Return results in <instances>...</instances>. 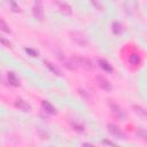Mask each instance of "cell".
<instances>
[{"label": "cell", "mask_w": 147, "mask_h": 147, "mask_svg": "<svg viewBox=\"0 0 147 147\" xmlns=\"http://www.w3.org/2000/svg\"><path fill=\"white\" fill-rule=\"evenodd\" d=\"M74 61H75V63H76V64L82 65L84 69H86V70H88V71L94 70V68H95L94 63H93V62H92L90 59H86V57H80V56H77V57H75V59H74Z\"/></svg>", "instance_id": "1"}, {"label": "cell", "mask_w": 147, "mask_h": 147, "mask_svg": "<svg viewBox=\"0 0 147 147\" xmlns=\"http://www.w3.org/2000/svg\"><path fill=\"white\" fill-rule=\"evenodd\" d=\"M32 14L36 20H38V21L44 20V9H42V5L40 1H36L34 6L32 7Z\"/></svg>", "instance_id": "2"}, {"label": "cell", "mask_w": 147, "mask_h": 147, "mask_svg": "<svg viewBox=\"0 0 147 147\" xmlns=\"http://www.w3.org/2000/svg\"><path fill=\"white\" fill-rule=\"evenodd\" d=\"M57 57L60 59V61L63 63V65L65 67V68H68L69 70H75L76 69V63H75V61L74 60H70V59H68L64 54H62V53H57Z\"/></svg>", "instance_id": "3"}, {"label": "cell", "mask_w": 147, "mask_h": 147, "mask_svg": "<svg viewBox=\"0 0 147 147\" xmlns=\"http://www.w3.org/2000/svg\"><path fill=\"white\" fill-rule=\"evenodd\" d=\"M71 39L77 45H79V46H83V47H86L87 46V39L80 32H74V33H71Z\"/></svg>", "instance_id": "4"}, {"label": "cell", "mask_w": 147, "mask_h": 147, "mask_svg": "<svg viewBox=\"0 0 147 147\" xmlns=\"http://www.w3.org/2000/svg\"><path fill=\"white\" fill-rule=\"evenodd\" d=\"M109 107H110V110H111V113L118 118V119H121V121H124V118H125V114H124V111H123V109L119 107V106H117L116 103H113V102H109Z\"/></svg>", "instance_id": "5"}, {"label": "cell", "mask_w": 147, "mask_h": 147, "mask_svg": "<svg viewBox=\"0 0 147 147\" xmlns=\"http://www.w3.org/2000/svg\"><path fill=\"white\" fill-rule=\"evenodd\" d=\"M96 83H98V85H99L102 90H105V91H110V90H111V84H110L105 77H102V76H98V77H96Z\"/></svg>", "instance_id": "6"}, {"label": "cell", "mask_w": 147, "mask_h": 147, "mask_svg": "<svg viewBox=\"0 0 147 147\" xmlns=\"http://www.w3.org/2000/svg\"><path fill=\"white\" fill-rule=\"evenodd\" d=\"M108 130H109V132L111 133V134H114V136H116V137H118V138H122V139H125V134L116 126V125H114V124H109L108 125Z\"/></svg>", "instance_id": "7"}, {"label": "cell", "mask_w": 147, "mask_h": 147, "mask_svg": "<svg viewBox=\"0 0 147 147\" xmlns=\"http://www.w3.org/2000/svg\"><path fill=\"white\" fill-rule=\"evenodd\" d=\"M41 106H42V109L47 113V114H49V115H55L56 114V109H55V107L52 105V103H49L48 101H42L41 102Z\"/></svg>", "instance_id": "8"}, {"label": "cell", "mask_w": 147, "mask_h": 147, "mask_svg": "<svg viewBox=\"0 0 147 147\" xmlns=\"http://www.w3.org/2000/svg\"><path fill=\"white\" fill-rule=\"evenodd\" d=\"M15 106H16L20 110H22V111H30V110H31L30 105H29L28 102H25L24 100H22V99H18V100L15 102Z\"/></svg>", "instance_id": "9"}, {"label": "cell", "mask_w": 147, "mask_h": 147, "mask_svg": "<svg viewBox=\"0 0 147 147\" xmlns=\"http://www.w3.org/2000/svg\"><path fill=\"white\" fill-rule=\"evenodd\" d=\"M98 63H99V65H100L105 71H108V72H111V71H113V67L110 65V63H109L108 61H106V60H103V59H99V60H98Z\"/></svg>", "instance_id": "10"}, {"label": "cell", "mask_w": 147, "mask_h": 147, "mask_svg": "<svg viewBox=\"0 0 147 147\" xmlns=\"http://www.w3.org/2000/svg\"><path fill=\"white\" fill-rule=\"evenodd\" d=\"M44 63H45V65H46L53 74H55V75H57V76H61V71H60V69H59L57 67H55L52 62H49V61H45Z\"/></svg>", "instance_id": "11"}, {"label": "cell", "mask_w": 147, "mask_h": 147, "mask_svg": "<svg viewBox=\"0 0 147 147\" xmlns=\"http://www.w3.org/2000/svg\"><path fill=\"white\" fill-rule=\"evenodd\" d=\"M8 82H9V84H11V85H14V86H17L20 83H18V78L16 77V75L14 74V72H8Z\"/></svg>", "instance_id": "12"}, {"label": "cell", "mask_w": 147, "mask_h": 147, "mask_svg": "<svg viewBox=\"0 0 147 147\" xmlns=\"http://www.w3.org/2000/svg\"><path fill=\"white\" fill-rule=\"evenodd\" d=\"M129 61L132 65H138L140 63V57L138 54H132L130 57H129Z\"/></svg>", "instance_id": "13"}, {"label": "cell", "mask_w": 147, "mask_h": 147, "mask_svg": "<svg viewBox=\"0 0 147 147\" xmlns=\"http://www.w3.org/2000/svg\"><path fill=\"white\" fill-rule=\"evenodd\" d=\"M133 109H134V113L136 114H138L139 116H141V117H145L146 116V110L141 107V106H133Z\"/></svg>", "instance_id": "14"}, {"label": "cell", "mask_w": 147, "mask_h": 147, "mask_svg": "<svg viewBox=\"0 0 147 147\" xmlns=\"http://www.w3.org/2000/svg\"><path fill=\"white\" fill-rule=\"evenodd\" d=\"M0 30L3 31V32H6V33H10V29H9L8 24L1 17H0Z\"/></svg>", "instance_id": "15"}, {"label": "cell", "mask_w": 147, "mask_h": 147, "mask_svg": "<svg viewBox=\"0 0 147 147\" xmlns=\"http://www.w3.org/2000/svg\"><path fill=\"white\" fill-rule=\"evenodd\" d=\"M113 31L115 34H119L122 32V25L118 22H114L113 23Z\"/></svg>", "instance_id": "16"}, {"label": "cell", "mask_w": 147, "mask_h": 147, "mask_svg": "<svg viewBox=\"0 0 147 147\" xmlns=\"http://www.w3.org/2000/svg\"><path fill=\"white\" fill-rule=\"evenodd\" d=\"M9 5H10V7L13 8L14 11H18V10H20V7L16 5V2H15L14 0H9Z\"/></svg>", "instance_id": "17"}, {"label": "cell", "mask_w": 147, "mask_h": 147, "mask_svg": "<svg viewBox=\"0 0 147 147\" xmlns=\"http://www.w3.org/2000/svg\"><path fill=\"white\" fill-rule=\"evenodd\" d=\"M0 44H2V45H5V46H10V42H9L6 38H3L1 34H0Z\"/></svg>", "instance_id": "18"}, {"label": "cell", "mask_w": 147, "mask_h": 147, "mask_svg": "<svg viewBox=\"0 0 147 147\" xmlns=\"http://www.w3.org/2000/svg\"><path fill=\"white\" fill-rule=\"evenodd\" d=\"M25 52H26V53H30L31 56H38V52H34V51L31 49V48H25Z\"/></svg>", "instance_id": "19"}, {"label": "cell", "mask_w": 147, "mask_h": 147, "mask_svg": "<svg viewBox=\"0 0 147 147\" xmlns=\"http://www.w3.org/2000/svg\"><path fill=\"white\" fill-rule=\"evenodd\" d=\"M138 136H140L142 139H146V133H145V131H144V130H140V131L138 132Z\"/></svg>", "instance_id": "20"}, {"label": "cell", "mask_w": 147, "mask_h": 147, "mask_svg": "<svg viewBox=\"0 0 147 147\" xmlns=\"http://www.w3.org/2000/svg\"><path fill=\"white\" fill-rule=\"evenodd\" d=\"M103 144H106V145H115V144L111 142V141H103Z\"/></svg>", "instance_id": "21"}]
</instances>
